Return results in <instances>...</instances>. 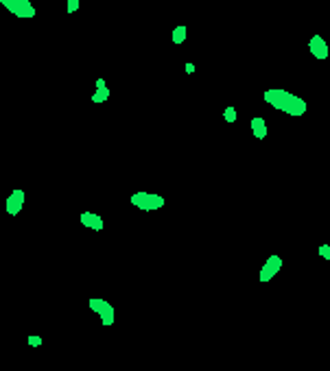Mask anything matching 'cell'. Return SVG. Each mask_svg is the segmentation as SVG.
I'll list each match as a JSON object with an SVG mask.
<instances>
[{"label": "cell", "instance_id": "obj_10", "mask_svg": "<svg viewBox=\"0 0 330 371\" xmlns=\"http://www.w3.org/2000/svg\"><path fill=\"white\" fill-rule=\"evenodd\" d=\"M251 133H254V138H258V140L267 138V122H264V118H260V116L251 118Z\"/></svg>", "mask_w": 330, "mask_h": 371}, {"label": "cell", "instance_id": "obj_16", "mask_svg": "<svg viewBox=\"0 0 330 371\" xmlns=\"http://www.w3.org/2000/svg\"><path fill=\"white\" fill-rule=\"evenodd\" d=\"M186 72L193 74V72H195V64H186Z\"/></svg>", "mask_w": 330, "mask_h": 371}, {"label": "cell", "instance_id": "obj_14", "mask_svg": "<svg viewBox=\"0 0 330 371\" xmlns=\"http://www.w3.org/2000/svg\"><path fill=\"white\" fill-rule=\"evenodd\" d=\"M68 13H75L77 9H79V0H68Z\"/></svg>", "mask_w": 330, "mask_h": 371}, {"label": "cell", "instance_id": "obj_9", "mask_svg": "<svg viewBox=\"0 0 330 371\" xmlns=\"http://www.w3.org/2000/svg\"><path fill=\"white\" fill-rule=\"evenodd\" d=\"M110 98V87L105 85V79H97V92L92 94V103H105Z\"/></svg>", "mask_w": 330, "mask_h": 371}, {"label": "cell", "instance_id": "obj_8", "mask_svg": "<svg viewBox=\"0 0 330 371\" xmlns=\"http://www.w3.org/2000/svg\"><path fill=\"white\" fill-rule=\"evenodd\" d=\"M81 225L88 227V229L101 231L103 227H105V223H103V218L99 216V214H94V212H81Z\"/></svg>", "mask_w": 330, "mask_h": 371}, {"label": "cell", "instance_id": "obj_6", "mask_svg": "<svg viewBox=\"0 0 330 371\" xmlns=\"http://www.w3.org/2000/svg\"><path fill=\"white\" fill-rule=\"evenodd\" d=\"M308 52H311L315 59H328L330 55V48L326 44V39L321 35H313L311 42H308Z\"/></svg>", "mask_w": 330, "mask_h": 371}, {"label": "cell", "instance_id": "obj_1", "mask_svg": "<svg viewBox=\"0 0 330 371\" xmlns=\"http://www.w3.org/2000/svg\"><path fill=\"white\" fill-rule=\"evenodd\" d=\"M263 98L267 100L273 109L284 112V113H289V116H304L306 109H308V105L304 98H299L297 94H291V92H286V90H280V87L267 90L263 94Z\"/></svg>", "mask_w": 330, "mask_h": 371}, {"label": "cell", "instance_id": "obj_11", "mask_svg": "<svg viewBox=\"0 0 330 371\" xmlns=\"http://www.w3.org/2000/svg\"><path fill=\"white\" fill-rule=\"evenodd\" d=\"M186 42V26L180 24L173 29V44H184Z\"/></svg>", "mask_w": 330, "mask_h": 371}, {"label": "cell", "instance_id": "obj_13", "mask_svg": "<svg viewBox=\"0 0 330 371\" xmlns=\"http://www.w3.org/2000/svg\"><path fill=\"white\" fill-rule=\"evenodd\" d=\"M319 256L324 258V260H330V244H321V247H319Z\"/></svg>", "mask_w": 330, "mask_h": 371}, {"label": "cell", "instance_id": "obj_4", "mask_svg": "<svg viewBox=\"0 0 330 371\" xmlns=\"http://www.w3.org/2000/svg\"><path fill=\"white\" fill-rule=\"evenodd\" d=\"M88 304H90V308L99 314V319H101L103 325H112V323H114L116 310H114V306H112V304H107L105 299H99V297H92Z\"/></svg>", "mask_w": 330, "mask_h": 371}, {"label": "cell", "instance_id": "obj_2", "mask_svg": "<svg viewBox=\"0 0 330 371\" xmlns=\"http://www.w3.org/2000/svg\"><path fill=\"white\" fill-rule=\"evenodd\" d=\"M132 205H136L142 212H151V210L164 208V196L153 194V192H133L132 194Z\"/></svg>", "mask_w": 330, "mask_h": 371}, {"label": "cell", "instance_id": "obj_15", "mask_svg": "<svg viewBox=\"0 0 330 371\" xmlns=\"http://www.w3.org/2000/svg\"><path fill=\"white\" fill-rule=\"evenodd\" d=\"M29 345H33V347H40V345H42V339H40V336H35V334L29 336Z\"/></svg>", "mask_w": 330, "mask_h": 371}, {"label": "cell", "instance_id": "obj_5", "mask_svg": "<svg viewBox=\"0 0 330 371\" xmlns=\"http://www.w3.org/2000/svg\"><path fill=\"white\" fill-rule=\"evenodd\" d=\"M280 269H282V258L280 256H269L267 262L263 264V269H260V273H258L260 282H269V279H273L278 273H280Z\"/></svg>", "mask_w": 330, "mask_h": 371}, {"label": "cell", "instance_id": "obj_12", "mask_svg": "<svg viewBox=\"0 0 330 371\" xmlns=\"http://www.w3.org/2000/svg\"><path fill=\"white\" fill-rule=\"evenodd\" d=\"M236 116H238V113H236V109H234V107H228V109L223 112L225 122H234V120H236Z\"/></svg>", "mask_w": 330, "mask_h": 371}, {"label": "cell", "instance_id": "obj_7", "mask_svg": "<svg viewBox=\"0 0 330 371\" xmlns=\"http://www.w3.org/2000/svg\"><path fill=\"white\" fill-rule=\"evenodd\" d=\"M24 208V190H14L9 196H7V214L16 216L20 214Z\"/></svg>", "mask_w": 330, "mask_h": 371}, {"label": "cell", "instance_id": "obj_3", "mask_svg": "<svg viewBox=\"0 0 330 371\" xmlns=\"http://www.w3.org/2000/svg\"><path fill=\"white\" fill-rule=\"evenodd\" d=\"M0 4L11 11L16 17H35V7L31 4V0H0Z\"/></svg>", "mask_w": 330, "mask_h": 371}]
</instances>
